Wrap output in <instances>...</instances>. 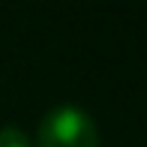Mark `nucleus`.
Here are the masks:
<instances>
[{"mask_svg": "<svg viewBox=\"0 0 147 147\" xmlns=\"http://www.w3.org/2000/svg\"><path fill=\"white\" fill-rule=\"evenodd\" d=\"M0 147H30V138L18 126H3L0 129Z\"/></svg>", "mask_w": 147, "mask_h": 147, "instance_id": "obj_2", "label": "nucleus"}, {"mask_svg": "<svg viewBox=\"0 0 147 147\" xmlns=\"http://www.w3.org/2000/svg\"><path fill=\"white\" fill-rule=\"evenodd\" d=\"M36 147H99V129L84 108L57 105L39 123Z\"/></svg>", "mask_w": 147, "mask_h": 147, "instance_id": "obj_1", "label": "nucleus"}]
</instances>
